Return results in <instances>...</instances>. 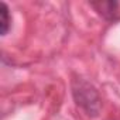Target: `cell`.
Returning a JSON list of instances; mask_svg holds the SVG:
<instances>
[{
    "mask_svg": "<svg viewBox=\"0 0 120 120\" xmlns=\"http://www.w3.org/2000/svg\"><path fill=\"white\" fill-rule=\"evenodd\" d=\"M74 95L76 99V103L79 106H82L88 114H93L96 116L99 112V96L98 92L95 90V88L92 85H89L88 82L79 81L76 86H74Z\"/></svg>",
    "mask_w": 120,
    "mask_h": 120,
    "instance_id": "6da1fadb",
    "label": "cell"
},
{
    "mask_svg": "<svg viewBox=\"0 0 120 120\" xmlns=\"http://www.w3.org/2000/svg\"><path fill=\"white\" fill-rule=\"evenodd\" d=\"M92 6L99 11V14H102L106 19H113L119 7V4L114 2H98V3H92Z\"/></svg>",
    "mask_w": 120,
    "mask_h": 120,
    "instance_id": "7a4b0ae2",
    "label": "cell"
},
{
    "mask_svg": "<svg viewBox=\"0 0 120 120\" xmlns=\"http://www.w3.org/2000/svg\"><path fill=\"white\" fill-rule=\"evenodd\" d=\"M10 13H9V7L6 6V3H0V33L2 35H6L9 33L10 28Z\"/></svg>",
    "mask_w": 120,
    "mask_h": 120,
    "instance_id": "3957f363",
    "label": "cell"
}]
</instances>
